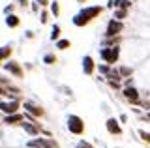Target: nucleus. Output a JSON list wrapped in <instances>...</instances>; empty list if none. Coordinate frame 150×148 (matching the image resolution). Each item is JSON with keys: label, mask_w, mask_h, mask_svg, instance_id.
Returning a JSON list of instances; mask_svg holds the SVG:
<instances>
[{"label": "nucleus", "mask_w": 150, "mask_h": 148, "mask_svg": "<svg viewBox=\"0 0 150 148\" xmlns=\"http://www.w3.org/2000/svg\"><path fill=\"white\" fill-rule=\"evenodd\" d=\"M23 120H25V118H23V114H17V113H13V114H8L4 122H6L8 126H9V124L13 126V124H19V122H23Z\"/></svg>", "instance_id": "f8f14e48"}, {"label": "nucleus", "mask_w": 150, "mask_h": 148, "mask_svg": "<svg viewBox=\"0 0 150 148\" xmlns=\"http://www.w3.org/2000/svg\"><path fill=\"white\" fill-rule=\"evenodd\" d=\"M120 73L122 75H131V69L129 68H120Z\"/></svg>", "instance_id": "412c9836"}, {"label": "nucleus", "mask_w": 150, "mask_h": 148, "mask_svg": "<svg viewBox=\"0 0 150 148\" xmlns=\"http://www.w3.org/2000/svg\"><path fill=\"white\" fill-rule=\"evenodd\" d=\"M4 69H8V71L13 73L15 77H23V69H21V66H19L17 62H8L6 66H4Z\"/></svg>", "instance_id": "0eeeda50"}, {"label": "nucleus", "mask_w": 150, "mask_h": 148, "mask_svg": "<svg viewBox=\"0 0 150 148\" xmlns=\"http://www.w3.org/2000/svg\"><path fill=\"white\" fill-rule=\"evenodd\" d=\"M56 47H58V49H68V47H71V43H69V39H60L58 41V43H56Z\"/></svg>", "instance_id": "dca6fc26"}, {"label": "nucleus", "mask_w": 150, "mask_h": 148, "mask_svg": "<svg viewBox=\"0 0 150 148\" xmlns=\"http://www.w3.org/2000/svg\"><path fill=\"white\" fill-rule=\"evenodd\" d=\"M141 137H143V141L150 142V133H144V131H141Z\"/></svg>", "instance_id": "5701e85b"}, {"label": "nucleus", "mask_w": 150, "mask_h": 148, "mask_svg": "<svg viewBox=\"0 0 150 148\" xmlns=\"http://www.w3.org/2000/svg\"><path fill=\"white\" fill-rule=\"evenodd\" d=\"M9 54H11V47H9V45H6V47H0V64H2L6 58H9Z\"/></svg>", "instance_id": "ddd939ff"}, {"label": "nucleus", "mask_w": 150, "mask_h": 148, "mask_svg": "<svg viewBox=\"0 0 150 148\" xmlns=\"http://www.w3.org/2000/svg\"><path fill=\"white\" fill-rule=\"evenodd\" d=\"M77 148H92V144H88V142H84V141H81L77 144Z\"/></svg>", "instance_id": "4be33fe9"}, {"label": "nucleus", "mask_w": 150, "mask_h": 148, "mask_svg": "<svg viewBox=\"0 0 150 148\" xmlns=\"http://www.w3.org/2000/svg\"><path fill=\"white\" fill-rule=\"evenodd\" d=\"M124 96H126V99L131 101V103H139V94H137V90L131 88V86H128V88L124 90Z\"/></svg>", "instance_id": "1a4fd4ad"}, {"label": "nucleus", "mask_w": 150, "mask_h": 148, "mask_svg": "<svg viewBox=\"0 0 150 148\" xmlns=\"http://www.w3.org/2000/svg\"><path fill=\"white\" fill-rule=\"evenodd\" d=\"M124 30V25L118 21V19H112L111 23H109V26H107V36H116V34H120V32Z\"/></svg>", "instance_id": "20e7f679"}, {"label": "nucleus", "mask_w": 150, "mask_h": 148, "mask_svg": "<svg viewBox=\"0 0 150 148\" xmlns=\"http://www.w3.org/2000/svg\"><path fill=\"white\" fill-rule=\"evenodd\" d=\"M51 10H53V13H54V15H58V11H60V8H58V4H53V8H51Z\"/></svg>", "instance_id": "b1692460"}, {"label": "nucleus", "mask_w": 150, "mask_h": 148, "mask_svg": "<svg viewBox=\"0 0 150 148\" xmlns=\"http://www.w3.org/2000/svg\"><path fill=\"white\" fill-rule=\"evenodd\" d=\"M107 129H109V133H112V135H120V133H122L118 122H116L115 118H109V120H107Z\"/></svg>", "instance_id": "6e6552de"}, {"label": "nucleus", "mask_w": 150, "mask_h": 148, "mask_svg": "<svg viewBox=\"0 0 150 148\" xmlns=\"http://www.w3.org/2000/svg\"><path fill=\"white\" fill-rule=\"evenodd\" d=\"M30 148H58V144L53 141H47V139H34V141L28 142Z\"/></svg>", "instance_id": "7ed1b4c3"}, {"label": "nucleus", "mask_w": 150, "mask_h": 148, "mask_svg": "<svg viewBox=\"0 0 150 148\" xmlns=\"http://www.w3.org/2000/svg\"><path fill=\"white\" fill-rule=\"evenodd\" d=\"M6 25L11 26V28L19 26V17H15V15H8V17H6Z\"/></svg>", "instance_id": "4468645a"}, {"label": "nucleus", "mask_w": 150, "mask_h": 148, "mask_svg": "<svg viewBox=\"0 0 150 148\" xmlns=\"http://www.w3.org/2000/svg\"><path fill=\"white\" fill-rule=\"evenodd\" d=\"M23 107H25V111L32 113L34 116H41V114H43V109H41V107H36V105H32V103H25Z\"/></svg>", "instance_id": "9b49d317"}, {"label": "nucleus", "mask_w": 150, "mask_h": 148, "mask_svg": "<svg viewBox=\"0 0 150 148\" xmlns=\"http://www.w3.org/2000/svg\"><path fill=\"white\" fill-rule=\"evenodd\" d=\"M0 111L6 114H13L19 111V101H8V103H0Z\"/></svg>", "instance_id": "423d86ee"}, {"label": "nucleus", "mask_w": 150, "mask_h": 148, "mask_svg": "<svg viewBox=\"0 0 150 148\" xmlns=\"http://www.w3.org/2000/svg\"><path fill=\"white\" fill-rule=\"evenodd\" d=\"M100 13H101V8L100 6H92V8H84V10L81 11V15L86 21H90V19H94V17H98Z\"/></svg>", "instance_id": "39448f33"}, {"label": "nucleus", "mask_w": 150, "mask_h": 148, "mask_svg": "<svg viewBox=\"0 0 150 148\" xmlns=\"http://www.w3.org/2000/svg\"><path fill=\"white\" fill-rule=\"evenodd\" d=\"M68 128H69L71 133H75V135H81L84 131V122L77 116V114H71V116L68 118Z\"/></svg>", "instance_id": "f257e3e1"}, {"label": "nucleus", "mask_w": 150, "mask_h": 148, "mask_svg": "<svg viewBox=\"0 0 150 148\" xmlns=\"http://www.w3.org/2000/svg\"><path fill=\"white\" fill-rule=\"evenodd\" d=\"M79 2H84V0H79Z\"/></svg>", "instance_id": "c756f323"}, {"label": "nucleus", "mask_w": 150, "mask_h": 148, "mask_svg": "<svg viewBox=\"0 0 150 148\" xmlns=\"http://www.w3.org/2000/svg\"><path fill=\"white\" fill-rule=\"evenodd\" d=\"M43 62L45 64H54L56 62V56H54V54H45V56H43Z\"/></svg>", "instance_id": "6ab92c4d"}, {"label": "nucleus", "mask_w": 150, "mask_h": 148, "mask_svg": "<svg viewBox=\"0 0 150 148\" xmlns=\"http://www.w3.org/2000/svg\"><path fill=\"white\" fill-rule=\"evenodd\" d=\"M38 4H41V6H47L49 2H47V0H38Z\"/></svg>", "instance_id": "bb28decb"}, {"label": "nucleus", "mask_w": 150, "mask_h": 148, "mask_svg": "<svg viewBox=\"0 0 150 148\" xmlns=\"http://www.w3.org/2000/svg\"><path fill=\"white\" fill-rule=\"evenodd\" d=\"M23 128H25V129H26L28 133H32V135H36V133H38V128L30 126V124H26V122H23Z\"/></svg>", "instance_id": "f3484780"}, {"label": "nucleus", "mask_w": 150, "mask_h": 148, "mask_svg": "<svg viewBox=\"0 0 150 148\" xmlns=\"http://www.w3.org/2000/svg\"><path fill=\"white\" fill-rule=\"evenodd\" d=\"M100 71H101V73H109V71H111V69H109V68H107V66H100Z\"/></svg>", "instance_id": "393cba45"}, {"label": "nucleus", "mask_w": 150, "mask_h": 148, "mask_svg": "<svg viewBox=\"0 0 150 148\" xmlns=\"http://www.w3.org/2000/svg\"><path fill=\"white\" fill-rule=\"evenodd\" d=\"M101 58L105 60L107 64H115L118 60V47H107L101 51Z\"/></svg>", "instance_id": "f03ea898"}, {"label": "nucleus", "mask_w": 150, "mask_h": 148, "mask_svg": "<svg viewBox=\"0 0 150 148\" xmlns=\"http://www.w3.org/2000/svg\"><path fill=\"white\" fill-rule=\"evenodd\" d=\"M126 15H128V10H122V8H120V10L115 13V17H116V19H118V21H122V19H124V17H126Z\"/></svg>", "instance_id": "a211bd4d"}, {"label": "nucleus", "mask_w": 150, "mask_h": 148, "mask_svg": "<svg viewBox=\"0 0 150 148\" xmlns=\"http://www.w3.org/2000/svg\"><path fill=\"white\" fill-rule=\"evenodd\" d=\"M58 36H60V26H53V34H51V38L53 39H58Z\"/></svg>", "instance_id": "aec40b11"}, {"label": "nucleus", "mask_w": 150, "mask_h": 148, "mask_svg": "<svg viewBox=\"0 0 150 148\" xmlns=\"http://www.w3.org/2000/svg\"><path fill=\"white\" fill-rule=\"evenodd\" d=\"M73 23H75V25H77V26H84V25H86V19H84V17L81 15V13H79V15H75L73 17Z\"/></svg>", "instance_id": "2eb2a0df"}, {"label": "nucleus", "mask_w": 150, "mask_h": 148, "mask_svg": "<svg viewBox=\"0 0 150 148\" xmlns=\"http://www.w3.org/2000/svg\"><path fill=\"white\" fill-rule=\"evenodd\" d=\"M19 2H21L23 6H26V4H28V0H19Z\"/></svg>", "instance_id": "cd10ccee"}, {"label": "nucleus", "mask_w": 150, "mask_h": 148, "mask_svg": "<svg viewBox=\"0 0 150 148\" xmlns=\"http://www.w3.org/2000/svg\"><path fill=\"white\" fill-rule=\"evenodd\" d=\"M0 94H8V92H6V90H4V88H2V86H0Z\"/></svg>", "instance_id": "c85d7f7f"}, {"label": "nucleus", "mask_w": 150, "mask_h": 148, "mask_svg": "<svg viewBox=\"0 0 150 148\" xmlns=\"http://www.w3.org/2000/svg\"><path fill=\"white\" fill-rule=\"evenodd\" d=\"M41 23H47V11L41 13Z\"/></svg>", "instance_id": "a878e982"}, {"label": "nucleus", "mask_w": 150, "mask_h": 148, "mask_svg": "<svg viewBox=\"0 0 150 148\" xmlns=\"http://www.w3.org/2000/svg\"><path fill=\"white\" fill-rule=\"evenodd\" d=\"M83 69H84V73H86V75H92V71H94V60L90 56H84V60H83Z\"/></svg>", "instance_id": "9d476101"}]
</instances>
